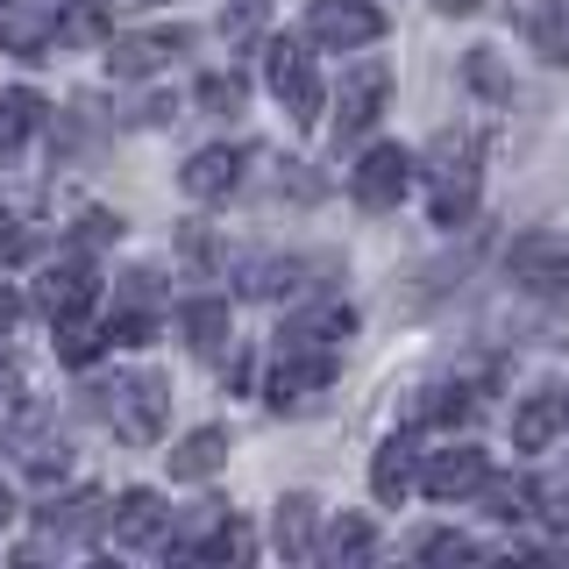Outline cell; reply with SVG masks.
I'll return each instance as SVG.
<instances>
[{
	"mask_svg": "<svg viewBox=\"0 0 569 569\" xmlns=\"http://www.w3.org/2000/svg\"><path fill=\"white\" fill-rule=\"evenodd\" d=\"M86 399H93V413L114 427L121 441H157L164 435V413H171V385L157 378V370H114V378H100Z\"/></svg>",
	"mask_w": 569,
	"mask_h": 569,
	"instance_id": "6da1fadb",
	"label": "cell"
},
{
	"mask_svg": "<svg viewBox=\"0 0 569 569\" xmlns=\"http://www.w3.org/2000/svg\"><path fill=\"white\" fill-rule=\"evenodd\" d=\"M477 136H435L427 150V207H435V228H462L477 213Z\"/></svg>",
	"mask_w": 569,
	"mask_h": 569,
	"instance_id": "7a4b0ae2",
	"label": "cell"
},
{
	"mask_svg": "<svg viewBox=\"0 0 569 569\" xmlns=\"http://www.w3.org/2000/svg\"><path fill=\"white\" fill-rule=\"evenodd\" d=\"M413 178H420V157L399 150V142H378V150H363V164L349 171V192H356V207L391 213L406 192H413Z\"/></svg>",
	"mask_w": 569,
	"mask_h": 569,
	"instance_id": "3957f363",
	"label": "cell"
},
{
	"mask_svg": "<svg viewBox=\"0 0 569 569\" xmlns=\"http://www.w3.org/2000/svg\"><path fill=\"white\" fill-rule=\"evenodd\" d=\"M506 278L533 299H562L569 292V242L548 236V228H533V236H520L506 249Z\"/></svg>",
	"mask_w": 569,
	"mask_h": 569,
	"instance_id": "277c9868",
	"label": "cell"
},
{
	"mask_svg": "<svg viewBox=\"0 0 569 569\" xmlns=\"http://www.w3.org/2000/svg\"><path fill=\"white\" fill-rule=\"evenodd\" d=\"M335 363H342L335 349H278V363H271V406H278V413L313 406L320 391L335 385Z\"/></svg>",
	"mask_w": 569,
	"mask_h": 569,
	"instance_id": "5b68a950",
	"label": "cell"
},
{
	"mask_svg": "<svg viewBox=\"0 0 569 569\" xmlns=\"http://www.w3.org/2000/svg\"><path fill=\"white\" fill-rule=\"evenodd\" d=\"M307 36L320 50H363V43L385 36V8H370V0H313Z\"/></svg>",
	"mask_w": 569,
	"mask_h": 569,
	"instance_id": "8992f818",
	"label": "cell"
},
{
	"mask_svg": "<svg viewBox=\"0 0 569 569\" xmlns=\"http://www.w3.org/2000/svg\"><path fill=\"white\" fill-rule=\"evenodd\" d=\"M64 8L71 0H0V50L43 58V50L64 36Z\"/></svg>",
	"mask_w": 569,
	"mask_h": 569,
	"instance_id": "52a82bcc",
	"label": "cell"
},
{
	"mask_svg": "<svg viewBox=\"0 0 569 569\" xmlns=\"http://www.w3.org/2000/svg\"><path fill=\"white\" fill-rule=\"evenodd\" d=\"M485 477H491V462H485V449H470V441H449V449H435V456L420 462V491L435 498V506L477 498V491H485Z\"/></svg>",
	"mask_w": 569,
	"mask_h": 569,
	"instance_id": "ba28073f",
	"label": "cell"
},
{
	"mask_svg": "<svg viewBox=\"0 0 569 569\" xmlns=\"http://www.w3.org/2000/svg\"><path fill=\"white\" fill-rule=\"evenodd\" d=\"M263 79H271V93L284 100V114L292 121H320V79H313V58L299 43H278L263 50Z\"/></svg>",
	"mask_w": 569,
	"mask_h": 569,
	"instance_id": "9c48e42d",
	"label": "cell"
},
{
	"mask_svg": "<svg viewBox=\"0 0 569 569\" xmlns=\"http://www.w3.org/2000/svg\"><path fill=\"white\" fill-rule=\"evenodd\" d=\"M556 435H569V385L548 378V385H533L527 399H520V413H512V449L541 456Z\"/></svg>",
	"mask_w": 569,
	"mask_h": 569,
	"instance_id": "30bf717a",
	"label": "cell"
},
{
	"mask_svg": "<svg viewBox=\"0 0 569 569\" xmlns=\"http://www.w3.org/2000/svg\"><path fill=\"white\" fill-rule=\"evenodd\" d=\"M385 93H391V71H385L378 58H363V64L342 79V93H335V136H342V142L363 136L370 121L385 114Z\"/></svg>",
	"mask_w": 569,
	"mask_h": 569,
	"instance_id": "8fae6325",
	"label": "cell"
},
{
	"mask_svg": "<svg viewBox=\"0 0 569 569\" xmlns=\"http://www.w3.org/2000/svg\"><path fill=\"white\" fill-rule=\"evenodd\" d=\"M14 456H22L29 477H64L71 441H64V427L50 420L43 406H22V413H14Z\"/></svg>",
	"mask_w": 569,
	"mask_h": 569,
	"instance_id": "7c38bea8",
	"label": "cell"
},
{
	"mask_svg": "<svg viewBox=\"0 0 569 569\" xmlns=\"http://www.w3.org/2000/svg\"><path fill=\"white\" fill-rule=\"evenodd\" d=\"M349 335H356V307H342V299H320V307H299L278 328V349H335V356H342Z\"/></svg>",
	"mask_w": 569,
	"mask_h": 569,
	"instance_id": "4fadbf2b",
	"label": "cell"
},
{
	"mask_svg": "<svg viewBox=\"0 0 569 569\" xmlns=\"http://www.w3.org/2000/svg\"><path fill=\"white\" fill-rule=\"evenodd\" d=\"M192 43V29H150V36H114L107 43V71L114 79H150V71H164L178 50Z\"/></svg>",
	"mask_w": 569,
	"mask_h": 569,
	"instance_id": "5bb4252c",
	"label": "cell"
},
{
	"mask_svg": "<svg viewBox=\"0 0 569 569\" xmlns=\"http://www.w3.org/2000/svg\"><path fill=\"white\" fill-rule=\"evenodd\" d=\"M320 278H335V263H307V257H257V263H242V284L257 299H307Z\"/></svg>",
	"mask_w": 569,
	"mask_h": 569,
	"instance_id": "9a60e30c",
	"label": "cell"
},
{
	"mask_svg": "<svg viewBox=\"0 0 569 569\" xmlns=\"http://www.w3.org/2000/svg\"><path fill=\"white\" fill-rule=\"evenodd\" d=\"M242 164H249L242 142H213V150H200L186 171H178V186H186L192 200H228V192L242 186Z\"/></svg>",
	"mask_w": 569,
	"mask_h": 569,
	"instance_id": "2e32d148",
	"label": "cell"
},
{
	"mask_svg": "<svg viewBox=\"0 0 569 569\" xmlns=\"http://www.w3.org/2000/svg\"><path fill=\"white\" fill-rule=\"evenodd\" d=\"M36 307H43L50 320H64V313H79V307H93V263L71 249L64 263H50L43 278H36Z\"/></svg>",
	"mask_w": 569,
	"mask_h": 569,
	"instance_id": "e0dca14e",
	"label": "cell"
},
{
	"mask_svg": "<svg viewBox=\"0 0 569 569\" xmlns=\"http://www.w3.org/2000/svg\"><path fill=\"white\" fill-rule=\"evenodd\" d=\"M107 527H114L121 548H150V541H164V533H171V512H164V498H157V491H121L114 512H107Z\"/></svg>",
	"mask_w": 569,
	"mask_h": 569,
	"instance_id": "ac0fdd59",
	"label": "cell"
},
{
	"mask_svg": "<svg viewBox=\"0 0 569 569\" xmlns=\"http://www.w3.org/2000/svg\"><path fill=\"white\" fill-rule=\"evenodd\" d=\"M413 485H420V456H413V441H406V435H391L385 449L370 456V491H378V506H399Z\"/></svg>",
	"mask_w": 569,
	"mask_h": 569,
	"instance_id": "d6986e66",
	"label": "cell"
},
{
	"mask_svg": "<svg viewBox=\"0 0 569 569\" xmlns=\"http://www.w3.org/2000/svg\"><path fill=\"white\" fill-rule=\"evenodd\" d=\"M313 520H320L313 491H284V498H278V548H284L292 562L320 556V548H313Z\"/></svg>",
	"mask_w": 569,
	"mask_h": 569,
	"instance_id": "ffe728a7",
	"label": "cell"
},
{
	"mask_svg": "<svg viewBox=\"0 0 569 569\" xmlns=\"http://www.w3.org/2000/svg\"><path fill=\"white\" fill-rule=\"evenodd\" d=\"M228 462V427H200V435H186L171 449V477H186V485H200Z\"/></svg>",
	"mask_w": 569,
	"mask_h": 569,
	"instance_id": "44dd1931",
	"label": "cell"
},
{
	"mask_svg": "<svg viewBox=\"0 0 569 569\" xmlns=\"http://www.w3.org/2000/svg\"><path fill=\"white\" fill-rule=\"evenodd\" d=\"M36 129H43V93H29V86H8V93H0V157H14Z\"/></svg>",
	"mask_w": 569,
	"mask_h": 569,
	"instance_id": "7402d4cb",
	"label": "cell"
},
{
	"mask_svg": "<svg viewBox=\"0 0 569 569\" xmlns=\"http://www.w3.org/2000/svg\"><path fill=\"white\" fill-rule=\"evenodd\" d=\"M178 328H186V342L200 356H221L228 349V299H186V307H178Z\"/></svg>",
	"mask_w": 569,
	"mask_h": 569,
	"instance_id": "603a6c76",
	"label": "cell"
},
{
	"mask_svg": "<svg viewBox=\"0 0 569 569\" xmlns=\"http://www.w3.org/2000/svg\"><path fill=\"white\" fill-rule=\"evenodd\" d=\"M100 520H107V498H100V491H79V498H64V506L50 498V506H43L50 541H79V533H93Z\"/></svg>",
	"mask_w": 569,
	"mask_h": 569,
	"instance_id": "cb8c5ba5",
	"label": "cell"
},
{
	"mask_svg": "<svg viewBox=\"0 0 569 569\" xmlns=\"http://www.w3.org/2000/svg\"><path fill=\"white\" fill-rule=\"evenodd\" d=\"M470 413H477V385H462V378L427 385L420 406H413V420H435V427H456V420H470Z\"/></svg>",
	"mask_w": 569,
	"mask_h": 569,
	"instance_id": "d4e9b609",
	"label": "cell"
},
{
	"mask_svg": "<svg viewBox=\"0 0 569 569\" xmlns=\"http://www.w3.org/2000/svg\"><path fill=\"white\" fill-rule=\"evenodd\" d=\"M527 29H533V43H541L548 64H569V0H541V8H527Z\"/></svg>",
	"mask_w": 569,
	"mask_h": 569,
	"instance_id": "484cf974",
	"label": "cell"
},
{
	"mask_svg": "<svg viewBox=\"0 0 569 569\" xmlns=\"http://www.w3.org/2000/svg\"><path fill=\"white\" fill-rule=\"evenodd\" d=\"M370 548H378L370 520L342 512V520H328V541H320V556H328V562H370Z\"/></svg>",
	"mask_w": 569,
	"mask_h": 569,
	"instance_id": "4316f807",
	"label": "cell"
},
{
	"mask_svg": "<svg viewBox=\"0 0 569 569\" xmlns=\"http://www.w3.org/2000/svg\"><path fill=\"white\" fill-rule=\"evenodd\" d=\"M100 349H107V320H86V307L58 320V356L64 363H93Z\"/></svg>",
	"mask_w": 569,
	"mask_h": 569,
	"instance_id": "83f0119b",
	"label": "cell"
},
{
	"mask_svg": "<svg viewBox=\"0 0 569 569\" xmlns=\"http://www.w3.org/2000/svg\"><path fill=\"white\" fill-rule=\"evenodd\" d=\"M533 498H541V491L520 485V477H512V485H491V477H485V506H491V520H527Z\"/></svg>",
	"mask_w": 569,
	"mask_h": 569,
	"instance_id": "f1b7e54d",
	"label": "cell"
},
{
	"mask_svg": "<svg viewBox=\"0 0 569 569\" xmlns=\"http://www.w3.org/2000/svg\"><path fill=\"white\" fill-rule=\"evenodd\" d=\"M192 100H200L207 114H236V107H242V79H236V71H213V79H200Z\"/></svg>",
	"mask_w": 569,
	"mask_h": 569,
	"instance_id": "f546056e",
	"label": "cell"
},
{
	"mask_svg": "<svg viewBox=\"0 0 569 569\" xmlns=\"http://www.w3.org/2000/svg\"><path fill=\"white\" fill-rule=\"evenodd\" d=\"M29 257H36V236H29V221L0 213V263H29Z\"/></svg>",
	"mask_w": 569,
	"mask_h": 569,
	"instance_id": "4dcf8cb0",
	"label": "cell"
},
{
	"mask_svg": "<svg viewBox=\"0 0 569 569\" xmlns=\"http://www.w3.org/2000/svg\"><path fill=\"white\" fill-rule=\"evenodd\" d=\"M420 556H427V562H470V556H485V548H477V541H462V533H427V541H420Z\"/></svg>",
	"mask_w": 569,
	"mask_h": 569,
	"instance_id": "1f68e13d",
	"label": "cell"
},
{
	"mask_svg": "<svg viewBox=\"0 0 569 569\" xmlns=\"http://www.w3.org/2000/svg\"><path fill=\"white\" fill-rule=\"evenodd\" d=\"M8 520H14V485L0 477V527H8Z\"/></svg>",
	"mask_w": 569,
	"mask_h": 569,
	"instance_id": "d6a6232c",
	"label": "cell"
},
{
	"mask_svg": "<svg viewBox=\"0 0 569 569\" xmlns=\"http://www.w3.org/2000/svg\"><path fill=\"white\" fill-rule=\"evenodd\" d=\"M8 328H14V292L0 284V335H8Z\"/></svg>",
	"mask_w": 569,
	"mask_h": 569,
	"instance_id": "836d02e7",
	"label": "cell"
},
{
	"mask_svg": "<svg viewBox=\"0 0 569 569\" xmlns=\"http://www.w3.org/2000/svg\"><path fill=\"white\" fill-rule=\"evenodd\" d=\"M435 8H441V14H477L485 0H435Z\"/></svg>",
	"mask_w": 569,
	"mask_h": 569,
	"instance_id": "e575fe53",
	"label": "cell"
},
{
	"mask_svg": "<svg viewBox=\"0 0 569 569\" xmlns=\"http://www.w3.org/2000/svg\"><path fill=\"white\" fill-rule=\"evenodd\" d=\"M0 406H8V399H0Z\"/></svg>",
	"mask_w": 569,
	"mask_h": 569,
	"instance_id": "d590c367",
	"label": "cell"
}]
</instances>
